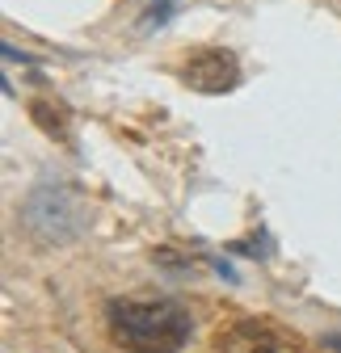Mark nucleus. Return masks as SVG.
Instances as JSON below:
<instances>
[{"mask_svg": "<svg viewBox=\"0 0 341 353\" xmlns=\"http://www.w3.org/2000/svg\"><path fill=\"white\" fill-rule=\"evenodd\" d=\"M182 80L194 88V93H232L240 84V59L228 51V47H206V51H194L182 68Z\"/></svg>", "mask_w": 341, "mask_h": 353, "instance_id": "3", "label": "nucleus"}, {"mask_svg": "<svg viewBox=\"0 0 341 353\" xmlns=\"http://www.w3.org/2000/svg\"><path fill=\"white\" fill-rule=\"evenodd\" d=\"M177 13V0H152L148 5V13H144V30H160V26H168V17Z\"/></svg>", "mask_w": 341, "mask_h": 353, "instance_id": "5", "label": "nucleus"}, {"mask_svg": "<svg viewBox=\"0 0 341 353\" xmlns=\"http://www.w3.org/2000/svg\"><path fill=\"white\" fill-rule=\"evenodd\" d=\"M21 223L47 244H68L84 232L89 223V210H84V198L72 185H51L42 181L26 194L21 202Z\"/></svg>", "mask_w": 341, "mask_h": 353, "instance_id": "2", "label": "nucleus"}, {"mask_svg": "<svg viewBox=\"0 0 341 353\" xmlns=\"http://www.w3.org/2000/svg\"><path fill=\"white\" fill-rule=\"evenodd\" d=\"M215 349L220 353H278V332L266 320H240L215 341Z\"/></svg>", "mask_w": 341, "mask_h": 353, "instance_id": "4", "label": "nucleus"}, {"mask_svg": "<svg viewBox=\"0 0 341 353\" xmlns=\"http://www.w3.org/2000/svg\"><path fill=\"white\" fill-rule=\"evenodd\" d=\"M106 332L122 353H182L194 332V316L177 299H110Z\"/></svg>", "mask_w": 341, "mask_h": 353, "instance_id": "1", "label": "nucleus"}, {"mask_svg": "<svg viewBox=\"0 0 341 353\" xmlns=\"http://www.w3.org/2000/svg\"><path fill=\"white\" fill-rule=\"evenodd\" d=\"M324 345H329L333 353H341V336H337V332H333V336H324Z\"/></svg>", "mask_w": 341, "mask_h": 353, "instance_id": "6", "label": "nucleus"}]
</instances>
